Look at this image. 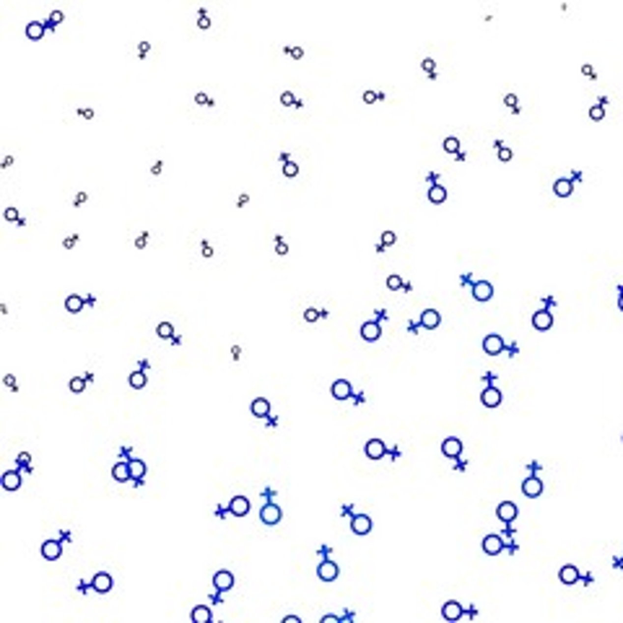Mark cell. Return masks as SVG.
<instances>
[{"instance_id": "obj_50", "label": "cell", "mask_w": 623, "mask_h": 623, "mask_svg": "<svg viewBox=\"0 0 623 623\" xmlns=\"http://www.w3.org/2000/svg\"><path fill=\"white\" fill-rule=\"evenodd\" d=\"M148 50H151V44H148V42H141V44H138V55H145Z\"/></svg>"}, {"instance_id": "obj_53", "label": "cell", "mask_w": 623, "mask_h": 623, "mask_svg": "<svg viewBox=\"0 0 623 623\" xmlns=\"http://www.w3.org/2000/svg\"><path fill=\"white\" fill-rule=\"evenodd\" d=\"M86 203V192H78L76 195V205H84Z\"/></svg>"}, {"instance_id": "obj_4", "label": "cell", "mask_w": 623, "mask_h": 623, "mask_svg": "<svg viewBox=\"0 0 623 623\" xmlns=\"http://www.w3.org/2000/svg\"><path fill=\"white\" fill-rule=\"evenodd\" d=\"M228 511H231L234 517L250 514V499H247V496H234L231 501H228Z\"/></svg>"}, {"instance_id": "obj_52", "label": "cell", "mask_w": 623, "mask_h": 623, "mask_svg": "<svg viewBox=\"0 0 623 623\" xmlns=\"http://www.w3.org/2000/svg\"><path fill=\"white\" fill-rule=\"evenodd\" d=\"M210 255H213V247L205 242V244H203V257H210Z\"/></svg>"}, {"instance_id": "obj_23", "label": "cell", "mask_w": 623, "mask_h": 623, "mask_svg": "<svg viewBox=\"0 0 623 623\" xmlns=\"http://www.w3.org/2000/svg\"><path fill=\"white\" fill-rule=\"evenodd\" d=\"M18 485H21V473L8 470V473L3 475V488H5V491H16Z\"/></svg>"}, {"instance_id": "obj_40", "label": "cell", "mask_w": 623, "mask_h": 623, "mask_svg": "<svg viewBox=\"0 0 623 623\" xmlns=\"http://www.w3.org/2000/svg\"><path fill=\"white\" fill-rule=\"evenodd\" d=\"M382 244H384V247L395 244V231H384V234H382Z\"/></svg>"}, {"instance_id": "obj_3", "label": "cell", "mask_w": 623, "mask_h": 623, "mask_svg": "<svg viewBox=\"0 0 623 623\" xmlns=\"http://www.w3.org/2000/svg\"><path fill=\"white\" fill-rule=\"evenodd\" d=\"M60 556H62L60 540H44V543H42V558H47V561H57Z\"/></svg>"}, {"instance_id": "obj_35", "label": "cell", "mask_w": 623, "mask_h": 623, "mask_svg": "<svg viewBox=\"0 0 623 623\" xmlns=\"http://www.w3.org/2000/svg\"><path fill=\"white\" fill-rule=\"evenodd\" d=\"M590 117H592V120H602V117H605V109H602V104L590 107Z\"/></svg>"}, {"instance_id": "obj_57", "label": "cell", "mask_w": 623, "mask_h": 623, "mask_svg": "<svg viewBox=\"0 0 623 623\" xmlns=\"http://www.w3.org/2000/svg\"><path fill=\"white\" fill-rule=\"evenodd\" d=\"M231 356H234V359H239V356H242V348L234 345V348H231Z\"/></svg>"}, {"instance_id": "obj_42", "label": "cell", "mask_w": 623, "mask_h": 623, "mask_svg": "<svg viewBox=\"0 0 623 623\" xmlns=\"http://www.w3.org/2000/svg\"><path fill=\"white\" fill-rule=\"evenodd\" d=\"M5 221H21V218H18V210H16V208H5Z\"/></svg>"}, {"instance_id": "obj_6", "label": "cell", "mask_w": 623, "mask_h": 623, "mask_svg": "<svg viewBox=\"0 0 623 623\" xmlns=\"http://www.w3.org/2000/svg\"><path fill=\"white\" fill-rule=\"evenodd\" d=\"M317 576L322 582H333V579H338V566H335V561H322L317 566Z\"/></svg>"}, {"instance_id": "obj_58", "label": "cell", "mask_w": 623, "mask_h": 623, "mask_svg": "<svg viewBox=\"0 0 623 623\" xmlns=\"http://www.w3.org/2000/svg\"><path fill=\"white\" fill-rule=\"evenodd\" d=\"M283 623H299V616H286V618H283Z\"/></svg>"}, {"instance_id": "obj_60", "label": "cell", "mask_w": 623, "mask_h": 623, "mask_svg": "<svg viewBox=\"0 0 623 623\" xmlns=\"http://www.w3.org/2000/svg\"><path fill=\"white\" fill-rule=\"evenodd\" d=\"M618 307H621V312H623V294H621V299H618Z\"/></svg>"}, {"instance_id": "obj_32", "label": "cell", "mask_w": 623, "mask_h": 623, "mask_svg": "<svg viewBox=\"0 0 623 623\" xmlns=\"http://www.w3.org/2000/svg\"><path fill=\"white\" fill-rule=\"evenodd\" d=\"M281 104L283 107H299V99L291 94V91H283V94H281Z\"/></svg>"}, {"instance_id": "obj_10", "label": "cell", "mask_w": 623, "mask_h": 623, "mask_svg": "<svg viewBox=\"0 0 623 623\" xmlns=\"http://www.w3.org/2000/svg\"><path fill=\"white\" fill-rule=\"evenodd\" d=\"M439 322H442V314H439L436 309H424V314H421V327L434 330V327H439Z\"/></svg>"}, {"instance_id": "obj_43", "label": "cell", "mask_w": 623, "mask_h": 623, "mask_svg": "<svg viewBox=\"0 0 623 623\" xmlns=\"http://www.w3.org/2000/svg\"><path fill=\"white\" fill-rule=\"evenodd\" d=\"M62 18H65V16H62V11H52V13H50V24H52V26H57V24L62 21Z\"/></svg>"}, {"instance_id": "obj_38", "label": "cell", "mask_w": 623, "mask_h": 623, "mask_svg": "<svg viewBox=\"0 0 623 623\" xmlns=\"http://www.w3.org/2000/svg\"><path fill=\"white\" fill-rule=\"evenodd\" d=\"M283 174H286V177H296L299 174V167L294 161H286V167H283Z\"/></svg>"}, {"instance_id": "obj_25", "label": "cell", "mask_w": 623, "mask_h": 623, "mask_svg": "<svg viewBox=\"0 0 623 623\" xmlns=\"http://www.w3.org/2000/svg\"><path fill=\"white\" fill-rule=\"evenodd\" d=\"M379 335H382V330H379L377 322H366L361 327V338H364V340H377Z\"/></svg>"}, {"instance_id": "obj_9", "label": "cell", "mask_w": 623, "mask_h": 623, "mask_svg": "<svg viewBox=\"0 0 623 623\" xmlns=\"http://www.w3.org/2000/svg\"><path fill=\"white\" fill-rule=\"evenodd\" d=\"M551 325H553V314H551V312L540 309V312L533 314V327L535 330H551Z\"/></svg>"}, {"instance_id": "obj_33", "label": "cell", "mask_w": 623, "mask_h": 623, "mask_svg": "<svg viewBox=\"0 0 623 623\" xmlns=\"http://www.w3.org/2000/svg\"><path fill=\"white\" fill-rule=\"evenodd\" d=\"M171 333H174V327L169 322H161L159 327H156V335L159 338H171Z\"/></svg>"}, {"instance_id": "obj_19", "label": "cell", "mask_w": 623, "mask_h": 623, "mask_svg": "<svg viewBox=\"0 0 623 623\" xmlns=\"http://www.w3.org/2000/svg\"><path fill=\"white\" fill-rule=\"evenodd\" d=\"M213 584H216V590H231L234 587V574L231 571H218L216 576H213Z\"/></svg>"}, {"instance_id": "obj_36", "label": "cell", "mask_w": 623, "mask_h": 623, "mask_svg": "<svg viewBox=\"0 0 623 623\" xmlns=\"http://www.w3.org/2000/svg\"><path fill=\"white\" fill-rule=\"evenodd\" d=\"M405 283H402V278L400 276H390L387 278V288H392V291H397V288H402Z\"/></svg>"}, {"instance_id": "obj_49", "label": "cell", "mask_w": 623, "mask_h": 623, "mask_svg": "<svg viewBox=\"0 0 623 623\" xmlns=\"http://www.w3.org/2000/svg\"><path fill=\"white\" fill-rule=\"evenodd\" d=\"M195 102H198V104H208V107L213 104V102H210V99H208L205 94H198V96H195Z\"/></svg>"}, {"instance_id": "obj_30", "label": "cell", "mask_w": 623, "mask_h": 623, "mask_svg": "<svg viewBox=\"0 0 623 623\" xmlns=\"http://www.w3.org/2000/svg\"><path fill=\"white\" fill-rule=\"evenodd\" d=\"M127 465H130V475H133L135 481H138V478H143V475H145V462H141V460H130Z\"/></svg>"}, {"instance_id": "obj_51", "label": "cell", "mask_w": 623, "mask_h": 623, "mask_svg": "<svg viewBox=\"0 0 623 623\" xmlns=\"http://www.w3.org/2000/svg\"><path fill=\"white\" fill-rule=\"evenodd\" d=\"M288 52H291V57H294V60H299L301 55H304V50H301V47H294V50H288Z\"/></svg>"}, {"instance_id": "obj_15", "label": "cell", "mask_w": 623, "mask_h": 623, "mask_svg": "<svg viewBox=\"0 0 623 623\" xmlns=\"http://www.w3.org/2000/svg\"><path fill=\"white\" fill-rule=\"evenodd\" d=\"M442 616L447 618V621H460L462 618V605L457 600H450V602H444V608H442Z\"/></svg>"}, {"instance_id": "obj_7", "label": "cell", "mask_w": 623, "mask_h": 623, "mask_svg": "<svg viewBox=\"0 0 623 623\" xmlns=\"http://www.w3.org/2000/svg\"><path fill=\"white\" fill-rule=\"evenodd\" d=\"M260 519L265 522V525H278V522H281V509L276 507V504H265L262 511H260Z\"/></svg>"}, {"instance_id": "obj_29", "label": "cell", "mask_w": 623, "mask_h": 623, "mask_svg": "<svg viewBox=\"0 0 623 623\" xmlns=\"http://www.w3.org/2000/svg\"><path fill=\"white\" fill-rule=\"evenodd\" d=\"M26 36H29V39H42V36H44V26L39 21H31L29 26H26Z\"/></svg>"}, {"instance_id": "obj_5", "label": "cell", "mask_w": 623, "mask_h": 623, "mask_svg": "<svg viewBox=\"0 0 623 623\" xmlns=\"http://www.w3.org/2000/svg\"><path fill=\"white\" fill-rule=\"evenodd\" d=\"M496 517H499L501 522L517 519V504H514V501H501L499 507H496Z\"/></svg>"}, {"instance_id": "obj_20", "label": "cell", "mask_w": 623, "mask_h": 623, "mask_svg": "<svg viewBox=\"0 0 623 623\" xmlns=\"http://www.w3.org/2000/svg\"><path fill=\"white\" fill-rule=\"evenodd\" d=\"M252 416H257V418L270 416V402L265 400V397H255V400H252Z\"/></svg>"}, {"instance_id": "obj_22", "label": "cell", "mask_w": 623, "mask_h": 623, "mask_svg": "<svg viewBox=\"0 0 623 623\" xmlns=\"http://www.w3.org/2000/svg\"><path fill=\"white\" fill-rule=\"evenodd\" d=\"M91 584H94V590H96V592H109V590H112V576L102 571V574H96V576H94V582H91Z\"/></svg>"}, {"instance_id": "obj_16", "label": "cell", "mask_w": 623, "mask_h": 623, "mask_svg": "<svg viewBox=\"0 0 623 623\" xmlns=\"http://www.w3.org/2000/svg\"><path fill=\"white\" fill-rule=\"evenodd\" d=\"M501 548H504V543H501L499 535H485V538H483V551L488 553V556L501 553Z\"/></svg>"}, {"instance_id": "obj_47", "label": "cell", "mask_w": 623, "mask_h": 623, "mask_svg": "<svg viewBox=\"0 0 623 623\" xmlns=\"http://www.w3.org/2000/svg\"><path fill=\"white\" fill-rule=\"evenodd\" d=\"M504 104H507V107H511V109H517V96H514V94H507V99H504Z\"/></svg>"}, {"instance_id": "obj_41", "label": "cell", "mask_w": 623, "mask_h": 623, "mask_svg": "<svg viewBox=\"0 0 623 623\" xmlns=\"http://www.w3.org/2000/svg\"><path fill=\"white\" fill-rule=\"evenodd\" d=\"M198 26H200V29H208V26H210V18H208V13H205V11H200V18H198Z\"/></svg>"}, {"instance_id": "obj_46", "label": "cell", "mask_w": 623, "mask_h": 623, "mask_svg": "<svg viewBox=\"0 0 623 623\" xmlns=\"http://www.w3.org/2000/svg\"><path fill=\"white\" fill-rule=\"evenodd\" d=\"M424 70L428 73V76H434V60H431V57H426V60H424Z\"/></svg>"}, {"instance_id": "obj_34", "label": "cell", "mask_w": 623, "mask_h": 623, "mask_svg": "<svg viewBox=\"0 0 623 623\" xmlns=\"http://www.w3.org/2000/svg\"><path fill=\"white\" fill-rule=\"evenodd\" d=\"M444 151L447 153H457V151H460V141H457V138H447L444 141Z\"/></svg>"}, {"instance_id": "obj_56", "label": "cell", "mask_w": 623, "mask_h": 623, "mask_svg": "<svg viewBox=\"0 0 623 623\" xmlns=\"http://www.w3.org/2000/svg\"><path fill=\"white\" fill-rule=\"evenodd\" d=\"M145 242H148V234H143V236H138V239H135V244H138V247H143Z\"/></svg>"}, {"instance_id": "obj_54", "label": "cell", "mask_w": 623, "mask_h": 623, "mask_svg": "<svg viewBox=\"0 0 623 623\" xmlns=\"http://www.w3.org/2000/svg\"><path fill=\"white\" fill-rule=\"evenodd\" d=\"M161 169H164V164H161V161H156L153 167H151V171H153V174H161Z\"/></svg>"}, {"instance_id": "obj_11", "label": "cell", "mask_w": 623, "mask_h": 623, "mask_svg": "<svg viewBox=\"0 0 623 623\" xmlns=\"http://www.w3.org/2000/svg\"><path fill=\"white\" fill-rule=\"evenodd\" d=\"M522 493L530 496V499L540 496V493H543V483H540V478H525V483H522Z\"/></svg>"}, {"instance_id": "obj_8", "label": "cell", "mask_w": 623, "mask_h": 623, "mask_svg": "<svg viewBox=\"0 0 623 623\" xmlns=\"http://www.w3.org/2000/svg\"><path fill=\"white\" fill-rule=\"evenodd\" d=\"M384 442L382 439H369V442H366V457H369V460H382L384 457Z\"/></svg>"}, {"instance_id": "obj_24", "label": "cell", "mask_w": 623, "mask_h": 623, "mask_svg": "<svg viewBox=\"0 0 623 623\" xmlns=\"http://www.w3.org/2000/svg\"><path fill=\"white\" fill-rule=\"evenodd\" d=\"M210 618H213V613H210L208 605L192 608V621H195V623H210Z\"/></svg>"}, {"instance_id": "obj_59", "label": "cell", "mask_w": 623, "mask_h": 623, "mask_svg": "<svg viewBox=\"0 0 623 623\" xmlns=\"http://www.w3.org/2000/svg\"><path fill=\"white\" fill-rule=\"evenodd\" d=\"M335 621H338L335 616H325V618H322V623H335Z\"/></svg>"}, {"instance_id": "obj_27", "label": "cell", "mask_w": 623, "mask_h": 623, "mask_svg": "<svg viewBox=\"0 0 623 623\" xmlns=\"http://www.w3.org/2000/svg\"><path fill=\"white\" fill-rule=\"evenodd\" d=\"M428 200H431V203H444V200H447V190L442 185L428 187Z\"/></svg>"}, {"instance_id": "obj_28", "label": "cell", "mask_w": 623, "mask_h": 623, "mask_svg": "<svg viewBox=\"0 0 623 623\" xmlns=\"http://www.w3.org/2000/svg\"><path fill=\"white\" fill-rule=\"evenodd\" d=\"M65 309L76 314V312H81V309H84V299H81L78 294H70V296L65 299Z\"/></svg>"}, {"instance_id": "obj_39", "label": "cell", "mask_w": 623, "mask_h": 623, "mask_svg": "<svg viewBox=\"0 0 623 623\" xmlns=\"http://www.w3.org/2000/svg\"><path fill=\"white\" fill-rule=\"evenodd\" d=\"M84 387H86V382L81 379V377H73V379H70V390H73V392H84Z\"/></svg>"}, {"instance_id": "obj_12", "label": "cell", "mask_w": 623, "mask_h": 623, "mask_svg": "<svg viewBox=\"0 0 623 623\" xmlns=\"http://www.w3.org/2000/svg\"><path fill=\"white\" fill-rule=\"evenodd\" d=\"M481 402L485 408H496L499 402H501V392H499V387H485L483 390V395H481Z\"/></svg>"}, {"instance_id": "obj_13", "label": "cell", "mask_w": 623, "mask_h": 623, "mask_svg": "<svg viewBox=\"0 0 623 623\" xmlns=\"http://www.w3.org/2000/svg\"><path fill=\"white\" fill-rule=\"evenodd\" d=\"M473 296L478 299V301H488V299L493 296V286H491L488 281H478V283L473 286Z\"/></svg>"}, {"instance_id": "obj_2", "label": "cell", "mask_w": 623, "mask_h": 623, "mask_svg": "<svg viewBox=\"0 0 623 623\" xmlns=\"http://www.w3.org/2000/svg\"><path fill=\"white\" fill-rule=\"evenodd\" d=\"M330 392H333L335 400H348L353 395V387H351V382H348V379H335L333 387H330Z\"/></svg>"}, {"instance_id": "obj_45", "label": "cell", "mask_w": 623, "mask_h": 623, "mask_svg": "<svg viewBox=\"0 0 623 623\" xmlns=\"http://www.w3.org/2000/svg\"><path fill=\"white\" fill-rule=\"evenodd\" d=\"M276 252H278V255H286V252H288V244L283 242V239H278V242H276Z\"/></svg>"}, {"instance_id": "obj_1", "label": "cell", "mask_w": 623, "mask_h": 623, "mask_svg": "<svg viewBox=\"0 0 623 623\" xmlns=\"http://www.w3.org/2000/svg\"><path fill=\"white\" fill-rule=\"evenodd\" d=\"M483 351L488 353V356H499V353L504 351V340H501V335H496V333L485 335V338H483Z\"/></svg>"}, {"instance_id": "obj_37", "label": "cell", "mask_w": 623, "mask_h": 623, "mask_svg": "<svg viewBox=\"0 0 623 623\" xmlns=\"http://www.w3.org/2000/svg\"><path fill=\"white\" fill-rule=\"evenodd\" d=\"M319 317H322V312H319V309H312V307H309V309L304 312V319H307V322H317Z\"/></svg>"}, {"instance_id": "obj_44", "label": "cell", "mask_w": 623, "mask_h": 623, "mask_svg": "<svg viewBox=\"0 0 623 623\" xmlns=\"http://www.w3.org/2000/svg\"><path fill=\"white\" fill-rule=\"evenodd\" d=\"M499 159H501V161H509V159H511V148L501 145V148H499Z\"/></svg>"}, {"instance_id": "obj_26", "label": "cell", "mask_w": 623, "mask_h": 623, "mask_svg": "<svg viewBox=\"0 0 623 623\" xmlns=\"http://www.w3.org/2000/svg\"><path fill=\"white\" fill-rule=\"evenodd\" d=\"M571 190H574L571 179H556V185H553V192H556L558 198H569Z\"/></svg>"}, {"instance_id": "obj_48", "label": "cell", "mask_w": 623, "mask_h": 623, "mask_svg": "<svg viewBox=\"0 0 623 623\" xmlns=\"http://www.w3.org/2000/svg\"><path fill=\"white\" fill-rule=\"evenodd\" d=\"M377 99H379V96L374 94V91H366V94H364V102H366V104H374Z\"/></svg>"}, {"instance_id": "obj_55", "label": "cell", "mask_w": 623, "mask_h": 623, "mask_svg": "<svg viewBox=\"0 0 623 623\" xmlns=\"http://www.w3.org/2000/svg\"><path fill=\"white\" fill-rule=\"evenodd\" d=\"M78 114H81V117H86V120H91V117H94V112H91V109H81Z\"/></svg>"}, {"instance_id": "obj_18", "label": "cell", "mask_w": 623, "mask_h": 623, "mask_svg": "<svg viewBox=\"0 0 623 623\" xmlns=\"http://www.w3.org/2000/svg\"><path fill=\"white\" fill-rule=\"evenodd\" d=\"M558 579H561L564 584H576L579 582V569L576 566H561V571H558Z\"/></svg>"}, {"instance_id": "obj_14", "label": "cell", "mask_w": 623, "mask_h": 623, "mask_svg": "<svg viewBox=\"0 0 623 623\" xmlns=\"http://www.w3.org/2000/svg\"><path fill=\"white\" fill-rule=\"evenodd\" d=\"M351 530L356 535H366L371 530V519L366 517V514H356L353 519H351Z\"/></svg>"}, {"instance_id": "obj_31", "label": "cell", "mask_w": 623, "mask_h": 623, "mask_svg": "<svg viewBox=\"0 0 623 623\" xmlns=\"http://www.w3.org/2000/svg\"><path fill=\"white\" fill-rule=\"evenodd\" d=\"M130 387H135V390L145 387V374H143V371H133V374H130Z\"/></svg>"}, {"instance_id": "obj_17", "label": "cell", "mask_w": 623, "mask_h": 623, "mask_svg": "<svg viewBox=\"0 0 623 623\" xmlns=\"http://www.w3.org/2000/svg\"><path fill=\"white\" fill-rule=\"evenodd\" d=\"M442 452H444V457H460V452H462V442H460V439H454V436L444 439Z\"/></svg>"}, {"instance_id": "obj_21", "label": "cell", "mask_w": 623, "mask_h": 623, "mask_svg": "<svg viewBox=\"0 0 623 623\" xmlns=\"http://www.w3.org/2000/svg\"><path fill=\"white\" fill-rule=\"evenodd\" d=\"M112 478L120 481V483L130 481V478H133V475H130V465H127V462H117V465L112 467Z\"/></svg>"}]
</instances>
